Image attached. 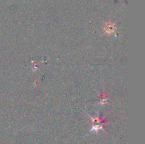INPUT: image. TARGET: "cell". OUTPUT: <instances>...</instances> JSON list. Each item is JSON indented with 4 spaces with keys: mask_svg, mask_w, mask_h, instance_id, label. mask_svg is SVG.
<instances>
[{
    "mask_svg": "<svg viewBox=\"0 0 145 144\" xmlns=\"http://www.w3.org/2000/svg\"><path fill=\"white\" fill-rule=\"evenodd\" d=\"M114 30H115V27L113 26V24H108L106 26V31L108 33H113L114 32Z\"/></svg>",
    "mask_w": 145,
    "mask_h": 144,
    "instance_id": "obj_1",
    "label": "cell"
}]
</instances>
